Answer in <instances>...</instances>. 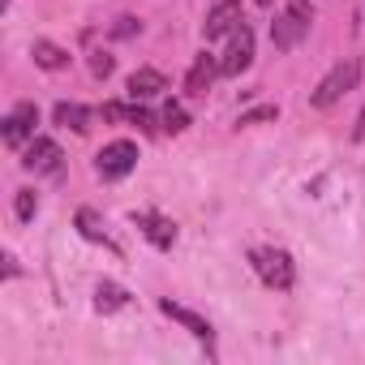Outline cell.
Instances as JSON below:
<instances>
[{
	"instance_id": "6da1fadb",
	"label": "cell",
	"mask_w": 365,
	"mask_h": 365,
	"mask_svg": "<svg viewBox=\"0 0 365 365\" xmlns=\"http://www.w3.org/2000/svg\"><path fill=\"white\" fill-rule=\"evenodd\" d=\"M356 82H361V61H339V65H335L318 86H314L309 103H314V108H335V103H339Z\"/></svg>"
},
{
	"instance_id": "7a4b0ae2",
	"label": "cell",
	"mask_w": 365,
	"mask_h": 365,
	"mask_svg": "<svg viewBox=\"0 0 365 365\" xmlns=\"http://www.w3.org/2000/svg\"><path fill=\"white\" fill-rule=\"evenodd\" d=\"M309 22H314V9H309V0H292V5L271 22V43L279 48V52H288V48H297L301 43V35L309 31Z\"/></svg>"
},
{
	"instance_id": "3957f363",
	"label": "cell",
	"mask_w": 365,
	"mask_h": 365,
	"mask_svg": "<svg viewBox=\"0 0 365 365\" xmlns=\"http://www.w3.org/2000/svg\"><path fill=\"white\" fill-rule=\"evenodd\" d=\"M138 168V146L129 142V138H116V142H108L99 155H95V172L103 176V180H120V176H129Z\"/></svg>"
},
{
	"instance_id": "277c9868",
	"label": "cell",
	"mask_w": 365,
	"mask_h": 365,
	"mask_svg": "<svg viewBox=\"0 0 365 365\" xmlns=\"http://www.w3.org/2000/svg\"><path fill=\"white\" fill-rule=\"evenodd\" d=\"M250 262H254V271L262 275V284H267V288L288 292V288H292V279H297L292 258H288L284 250H254V254H250Z\"/></svg>"
},
{
	"instance_id": "5b68a950",
	"label": "cell",
	"mask_w": 365,
	"mask_h": 365,
	"mask_svg": "<svg viewBox=\"0 0 365 365\" xmlns=\"http://www.w3.org/2000/svg\"><path fill=\"white\" fill-rule=\"evenodd\" d=\"M250 65H254V31H250V26H237L232 39H228V52H224V61H220V73H224V78H237V73H245Z\"/></svg>"
},
{
	"instance_id": "8992f818",
	"label": "cell",
	"mask_w": 365,
	"mask_h": 365,
	"mask_svg": "<svg viewBox=\"0 0 365 365\" xmlns=\"http://www.w3.org/2000/svg\"><path fill=\"white\" fill-rule=\"evenodd\" d=\"M133 228H138L155 250H172V241H176V224L163 220L159 211H133Z\"/></svg>"
},
{
	"instance_id": "52a82bcc",
	"label": "cell",
	"mask_w": 365,
	"mask_h": 365,
	"mask_svg": "<svg viewBox=\"0 0 365 365\" xmlns=\"http://www.w3.org/2000/svg\"><path fill=\"white\" fill-rule=\"evenodd\" d=\"M241 26V0H220V5L207 14V22H202V39L211 43V39H224V35H232Z\"/></svg>"
},
{
	"instance_id": "ba28073f",
	"label": "cell",
	"mask_w": 365,
	"mask_h": 365,
	"mask_svg": "<svg viewBox=\"0 0 365 365\" xmlns=\"http://www.w3.org/2000/svg\"><path fill=\"white\" fill-rule=\"evenodd\" d=\"M35 125H39V108L35 103H18L9 116H5V146H22L26 138H35Z\"/></svg>"
},
{
	"instance_id": "9c48e42d",
	"label": "cell",
	"mask_w": 365,
	"mask_h": 365,
	"mask_svg": "<svg viewBox=\"0 0 365 365\" xmlns=\"http://www.w3.org/2000/svg\"><path fill=\"white\" fill-rule=\"evenodd\" d=\"M22 163L31 172H56L61 168V146L52 138H31V146L22 150Z\"/></svg>"
},
{
	"instance_id": "30bf717a",
	"label": "cell",
	"mask_w": 365,
	"mask_h": 365,
	"mask_svg": "<svg viewBox=\"0 0 365 365\" xmlns=\"http://www.w3.org/2000/svg\"><path fill=\"white\" fill-rule=\"evenodd\" d=\"M159 309H163L172 322H180L194 339H207V344H211V335H215V331H211V322H207L202 314H194V309H185V305H176V301H159Z\"/></svg>"
},
{
	"instance_id": "8fae6325",
	"label": "cell",
	"mask_w": 365,
	"mask_h": 365,
	"mask_svg": "<svg viewBox=\"0 0 365 365\" xmlns=\"http://www.w3.org/2000/svg\"><path fill=\"white\" fill-rule=\"evenodd\" d=\"M215 78H220V61H215L211 52H202V56L194 61V69H190V78H185V91H190V95H207Z\"/></svg>"
},
{
	"instance_id": "7c38bea8",
	"label": "cell",
	"mask_w": 365,
	"mask_h": 365,
	"mask_svg": "<svg viewBox=\"0 0 365 365\" xmlns=\"http://www.w3.org/2000/svg\"><path fill=\"white\" fill-rule=\"evenodd\" d=\"M125 91H129V99H155L159 91H168V78L159 69H138V73H129Z\"/></svg>"
},
{
	"instance_id": "4fadbf2b",
	"label": "cell",
	"mask_w": 365,
	"mask_h": 365,
	"mask_svg": "<svg viewBox=\"0 0 365 365\" xmlns=\"http://www.w3.org/2000/svg\"><path fill=\"white\" fill-rule=\"evenodd\" d=\"M31 56H35V65H39V69H48V73H56V69H65V65H69V52H65V48H56V43H48V39H35Z\"/></svg>"
},
{
	"instance_id": "5bb4252c",
	"label": "cell",
	"mask_w": 365,
	"mask_h": 365,
	"mask_svg": "<svg viewBox=\"0 0 365 365\" xmlns=\"http://www.w3.org/2000/svg\"><path fill=\"white\" fill-rule=\"evenodd\" d=\"M52 120L65 125V129H73V133H86V129H91V112H86L82 103H56Z\"/></svg>"
},
{
	"instance_id": "9a60e30c",
	"label": "cell",
	"mask_w": 365,
	"mask_h": 365,
	"mask_svg": "<svg viewBox=\"0 0 365 365\" xmlns=\"http://www.w3.org/2000/svg\"><path fill=\"white\" fill-rule=\"evenodd\" d=\"M103 120H129L138 129H155V116L146 108H125V103H103Z\"/></svg>"
},
{
	"instance_id": "2e32d148",
	"label": "cell",
	"mask_w": 365,
	"mask_h": 365,
	"mask_svg": "<svg viewBox=\"0 0 365 365\" xmlns=\"http://www.w3.org/2000/svg\"><path fill=\"white\" fill-rule=\"evenodd\" d=\"M78 232H82L86 241H95V245H103V250H112V254H116V241H112V237L103 232V224H99V215H95V211H86V207L78 211Z\"/></svg>"
},
{
	"instance_id": "e0dca14e",
	"label": "cell",
	"mask_w": 365,
	"mask_h": 365,
	"mask_svg": "<svg viewBox=\"0 0 365 365\" xmlns=\"http://www.w3.org/2000/svg\"><path fill=\"white\" fill-rule=\"evenodd\" d=\"M120 305H129V292H125L120 284H112V279H103V284L95 288V309H99V314H116Z\"/></svg>"
},
{
	"instance_id": "ac0fdd59",
	"label": "cell",
	"mask_w": 365,
	"mask_h": 365,
	"mask_svg": "<svg viewBox=\"0 0 365 365\" xmlns=\"http://www.w3.org/2000/svg\"><path fill=\"white\" fill-rule=\"evenodd\" d=\"M163 129H168V133H185V129H190V112L180 108V103H168V108H163Z\"/></svg>"
},
{
	"instance_id": "d6986e66",
	"label": "cell",
	"mask_w": 365,
	"mask_h": 365,
	"mask_svg": "<svg viewBox=\"0 0 365 365\" xmlns=\"http://www.w3.org/2000/svg\"><path fill=\"white\" fill-rule=\"evenodd\" d=\"M14 211H18V220H22V224H31V220H35V211H39V194H35V190H18Z\"/></svg>"
},
{
	"instance_id": "ffe728a7",
	"label": "cell",
	"mask_w": 365,
	"mask_h": 365,
	"mask_svg": "<svg viewBox=\"0 0 365 365\" xmlns=\"http://www.w3.org/2000/svg\"><path fill=\"white\" fill-rule=\"evenodd\" d=\"M279 116V108L275 103H262V108H250V112H241V129H250V125H267V120H275Z\"/></svg>"
},
{
	"instance_id": "44dd1931",
	"label": "cell",
	"mask_w": 365,
	"mask_h": 365,
	"mask_svg": "<svg viewBox=\"0 0 365 365\" xmlns=\"http://www.w3.org/2000/svg\"><path fill=\"white\" fill-rule=\"evenodd\" d=\"M112 65H116V61H112L108 52H91V73H95V78H108Z\"/></svg>"
},
{
	"instance_id": "7402d4cb",
	"label": "cell",
	"mask_w": 365,
	"mask_h": 365,
	"mask_svg": "<svg viewBox=\"0 0 365 365\" xmlns=\"http://www.w3.org/2000/svg\"><path fill=\"white\" fill-rule=\"evenodd\" d=\"M112 35H116V39H129V35H138V18H120V22L112 26Z\"/></svg>"
},
{
	"instance_id": "603a6c76",
	"label": "cell",
	"mask_w": 365,
	"mask_h": 365,
	"mask_svg": "<svg viewBox=\"0 0 365 365\" xmlns=\"http://www.w3.org/2000/svg\"><path fill=\"white\" fill-rule=\"evenodd\" d=\"M352 138H365V112L356 116V129H352Z\"/></svg>"
},
{
	"instance_id": "cb8c5ba5",
	"label": "cell",
	"mask_w": 365,
	"mask_h": 365,
	"mask_svg": "<svg viewBox=\"0 0 365 365\" xmlns=\"http://www.w3.org/2000/svg\"><path fill=\"white\" fill-rule=\"evenodd\" d=\"M258 5H262V9H271V0H258Z\"/></svg>"
}]
</instances>
